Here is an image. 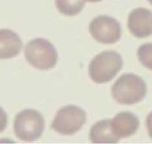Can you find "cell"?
Returning <instances> with one entry per match:
<instances>
[{"label": "cell", "mask_w": 152, "mask_h": 144, "mask_svg": "<svg viewBox=\"0 0 152 144\" xmlns=\"http://www.w3.org/2000/svg\"><path fill=\"white\" fill-rule=\"evenodd\" d=\"M112 95L115 102L121 105H133L141 102L146 97L145 81L133 73L120 76L112 87Z\"/></svg>", "instance_id": "1"}, {"label": "cell", "mask_w": 152, "mask_h": 144, "mask_svg": "<svg viewBox=\"0 0 152 144\" xmlns=\"http://www.w3.org/2000/svg\"><path fill=\"white\" fill-rule=\"evenodd\" d=\"M121 55L115 51H104L92 59L89 66V74L92 81L103 84L112 81L122 69Z\"/></svg>", "instance_id": "2"}, {"label": "cell", "mask_w": 152, "mask_h": 144, "mask_svg": "<svg viewBox=\"0 0 152 144\" xmlns=\"http://www.w3.org/2000/svg\"><path fill=\"white\" fill-rule=\"evenodd\" d=\"M25 55L30 65L41 70L53 68L58 61V53L55 46L43 38L31 40L25 48Z\"/></svg>", "instance_id": "3"}, {"label": "cell", "mask_w": 152, "mask_h": 144, "mask_svg": "<svg viewBox=\"0 0 152 144\" xmlns=\"http://www.w3.org/2000/svg\"><path fill=\"white\" fill-rule=\"evenodd\" d=\"M45 128L42 115L35 109H28L20 111L14 122L15 134L20 140L34 142L41 138Z\"/></svg>", "instance_id": "4"}, {"label": "cell", "mask_w": 152, "mask_h": 144, "mask_svg": "<svg viewBox=\"0 0 152 144\" xmlns=\"http://www.w3.org/2000/svg\"><path fill=\"white\" fill-rule=\"evenodd\" d=\"M86 111L77 106L68 105L60 109L51 123V128L63 135L77 133L86 122Z\"/></svg>", "instance_id": "5"}, {"label": "cell", "mask_w": 152, "mask_h": 144, "mask_svg": "<svg viewBox=\"0 0 152 144\" xmlns=\"http://www.w3.org/2000/svg\"><path fill=\"white\" fill-rule=\"evenodd\" d=\"M89 32L96 41L103 44H114L121 36L119 23L113 17L102 15L94 18L89 25Z\"/></svg>", "instance_id": "6"}, {"label": "cell", "mask_w": 152, "mask_h": 144, "mask_svg": "<svg viewBox=\"0 0 152 144\" xmlns=\"http://www.w3.org/2000/svg\"><path fill=\"white\" fill-rule=\"evenodd\" d=\"M128 28L135 37L142 39L152 35V12L145 8H137L130 12Z\"/></svg>", "instance_id": "7"}, {"label": "cell", "mask_w": 152, "mask_h": 144, "mask_svg": "<svg viewBox=\"0 0 152 144\" xmlns=\"http://www.w3.org/2000/svg\"><path fill=\"white\" fill-rule=\"evenodd\" d=\"M139 125L138 117L130 111L119 112L111 120L112 129L119 139L134 135L138 130Z\"/></svg>", "instance_id": "8"}, {"label": "cell", "mask_w": 152, "mask_h": 144, "mask_svg": "<svg viewBox=\"0 0 152 144\" xmlns=\"http://www.w3.org/2000/svg\"><path fill=\"white\" fill-rule=\"evenodd\" d=\"M19 36L9 29H0V59H8L17 56L22 48Z\"/></svg>", "instance_id": "9"}, {"label": "cell", "mask_w": 152, "mask_h": 144, "mask_svg": "<svg viewBox=\"0 0 152 144\" xmlns=\"http://www.w3.org/2000/svg\"><path fill=\"white\" fill-rule=\"evenodd\" d=\"M89 138L94 143H116L119 138L113 133L111 120H102L91 127Z\"/></svg>", "instance_id": "10"}, {"label": "cell", "mask_w": 152, "mask_h": 144, "mask_svg": "<svg viewBox=\"0 0 152 144\" xmlns=\"http://www.w3.org/2000/svg\"><path fill=\"white\" fill-rule=\"evenodd\" d=\"M55 5L61 14L73 16L78 14L85 7V0H55Z\"/></svg>", "instance_id": "11"}, {"label": "cell", "mask_w": 152, "mask_h": 144, "mask_svg": "<svg viewBox=\"0 0 152 144\" xmlns=\"http://www.w3.org/2000/svg\"><path fill=\"white\" fill-rule=\"evenodd\" d=\"M139 61L146 68L152 71V43H148L140 46L137 50Z\"/></svg>", "instance_id": "12"}, {"label": "cell", "mask_w": 152, "mask_h": 144, "mask_svg": "<svg viewBox=\"0 0 152 144\" xmlns=\"http://www.w3.org/2000/svg\"><path fill=\"white\" fill-rule=\"evenodd\" d=\"M8 123V117L6 112L0 107V133L6 129Z\"/></svg>", "instance_id": "13"}, {"label": "cell", "mask_w": 152, "mask_h": 144, "mask_svg": "<svg viewBox=\"0 0 152 144\" xmlns=\"http://www.w3.org/2000/svg\"><path fill=\"white\" fill-rule=\"evenodd\" d=\"M146 123L148 129V133L150 137L152 139V111L150 112L146 119Z\"/></svg>", "instance_id": "14"}, {"label": "cell", "mask_w": 152, "mask_h": 144, "mask_svg": "<svg viewBox=\"0 0 152 144\" xmlns=\"http://www.w3.org/2000/svg\"><path fill=\"white\" fill-rule=\"evenodd\" d=\"M85 1H89V2H92V3H95V2H99V1H101L102 0H85Z\"/></svg>", "instance_id": "15"}, {"label": "cell", "mask_w": 152, "mask_h": 144, "mask_svg": "<svg viewBox=\"0 0 152 144\" xmlns=\"http://www.w3.org/2000/svg\"><path fill=\"white\" fill-rule=\"evenodd\" d=\"M148 1L151 5H152V0H148Z\"/></svg>", "instance_id": "16"}]
</instances>
